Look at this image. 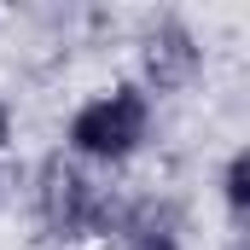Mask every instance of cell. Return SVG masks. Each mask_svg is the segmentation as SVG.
Wrapping results in <instances>:
<instances>
[{"label": "cell", "mask_w": 250, "mask_h": 250, "mask_svg": "<svg viewBox=\"0 0 250 250\" xmlns=\"http://www.w3.org/2000/svg\"><path fill=\"white\" fill-rule=\"evenodd\" d=\"M221 250H250V239H245V233H233V239H227Z\"/></svg>", "instance_id": "cell-7"}, {"label": "cell", "mask_w": 250, "mask_h": 250, "mask_svg": "<svg viewBox=\"0 0 250 250\" xmlns=\"http://www.w3.org/2000/svg\"><path fill=\"white\" fill-rule=\"evenodd\" d=\"M105 250H187V215L175 198L134 192L123 198V221L105 239Z\"/></svg>", "instance_id": "cell-4"}, {"label": "cell", "mask_w": 250, "mask_h": 250, "mask_svg": "<svg viewBox=\"0 0 250 250\" xmlns=\"http://www.w3.org/2000/svg\"><path fill=\"white\" fill-rule=\"evenodd\" d=\"M0 198H6V163H0Z\"/></svg>", "instance_id": "cell-8"}, {"label": "cell", "mask_w": 250, "mask_h": 250, "mask_svg": "<svg viewBox=\"0 0 250 250\" xmlns=\"http://www.w3.org/2000/svg\"><path fill=\"white\" fill-rule=\"evenodd\" d=\"M12 140H18V111H12V99H0V163H6Z\"/></svg>", "instance_id": "cell-6"}, {"label": "cell", "mask_w": 250, "mask_h": 250, "mask_svg": "<svg viewBox=\"0 0 250 250\" xmlns=\"http://www.w3.org/2000/svg\"><path fill=\"white\" fill-rule=\"evenodd\" d=\"M151 128H157V105L134 87V82H111V87H93L70 117H64V157H76L82 169L105 175V169H123L134 163L146 146H151Z\"/></svg>", "instance_id": "cell-2"}, {"label": "cell", "mask_w": 250, "mask_h": 250, "mask_svg": "<svg viewBox=\"0 0 250 250\" xmlns=\"http://www.w3.org/2000/svg\"><path fill=\"white\" fill-rule=\"evenodd\" d=\"M215 192H221V209H227V227L245 233L250 227V146H233L221 157V175H215Z\"/></svg>", "instance_id": "cell-5"}, {"label": "cell", "mask_w": 250, "mask_h": 250, "mask_svg": "<svg viewBox=\"0 0 250 250\" xmlns=\"http://www.w3.org/2000/svg\"><path fill=\"white\" fill-rule=\"evenodd\" d=\"M123 198L128 192L105 187V175L82 169L76 157L47 151L29 175V204H35V221L53 245H105L123 221Z\"/></svg>", "instance_id": "cell-1"}, {"label": "cell", "mask_w": 250, "mask_h": 250, "mask_svg": "<svg viewBox=\"0 0 250 250\" xmlns=\"http://www.w3.org/2000/svg\"><path fill=\"white\" fill-rule=\"evenodd\" d=\"M198 76H204V35L192 29L181 12L146 18L140 35H134V76H128V82L157 105V99H169V93H187Z\"/></svg>", "instance_id": "cell-3"}]
</instances>
